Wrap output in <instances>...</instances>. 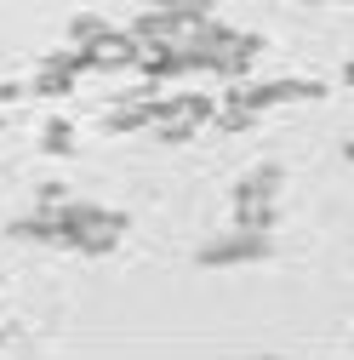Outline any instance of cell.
I'll use <instances>...</instances> for the list:
<instances>
[{
	"label": "cell",
	"mask_w": 354,
	"mask_h": 360,
	"mask_svg": "<svg viewBox=\"0 0 354 360\" xmlns=\"http://www.w3.org/2000/svg\"><path fill=\"white\" fill-rule=\"evenodd\" d=\"M275 189H280V172L275 166L251 172L240 184V223H246V229H263V223L275 217Z\"/></svg>",
	"instance_id": "1"
},
{
	"label": "cell",
	"mask_w": 354,
	"mask_h": 360,
	"mask_svg": "<svg viewBox=\"0 0 354 360\" xmlns=\"http://www.w3.org/2000/svg\"><path fill=\"white\" fill-rule=\"evenodd\" d=\"M269 246H263L257 235H246V240H229V246H211L206 252V263H240V257H263Z\"/></svg>",
	"instance_id": "2"
},
{
	"label": "cell",
	"mask_w": 354,
	"mask_h": 360,
	"mask_svg": "<svg viewBox=\"0 0 354 360\" xmlns=\"http://www.w3.org/2000/svg\"><path fill=\"white\" fill-rule=\"evenodd\" d=\"M348 160H354V143H348Z\"/></svg>",
	"instance_id": "3"
},
{
	"label": "cell",
	"mask_w": 354,
	"mask_h": 360,
	"mask_svg": "<svg viewBox=\"0 0 354 360\" xmlns=\"http://www.w3.org/2000/svg\"><path fill=\"white\" fill-rule=\"evenodd\" d=\"M348 80H354V63H348Z\"/></svg>",
	"instance_id": "4"
}]
</instances>
